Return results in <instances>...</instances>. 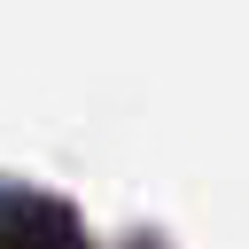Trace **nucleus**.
<instances>
[{
    "label": "nucleus",
    "mask_w": 249,
    "mask_h": 249,
    "mask_svg": "<svg viewBox=\"0 0 249 249\" xmlns=\"http://www.w3.org/2000/svg\"><path fill=\"white\" fill-rule=\"evenodd\" d=\"M0 249H86L78 218L47 195H8V226H0Z\"/></svg>",
    "instance_id": "f257e3e1"
}]
</instances>
